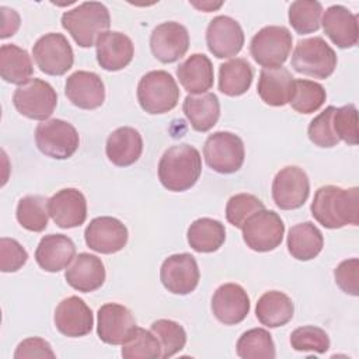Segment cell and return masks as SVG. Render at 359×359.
<instances>
[{
	"label": "cell",
	"mask_w": 359,
	"mask_h": 359,
	"mask_svg": "<svg viewBox=\"0 0 359 359\" xmlns=\"http://www.w3.org/2000/svg\"><path fill=\"white\" fill-rule=\"evenodd\" d=\"M206 45L217 59L233 57L244 45V32L238 21L229 15H217L206 28Z\"/></svg>",
	"instance_id": "obj_15"
},
{
	"label": "cell",
	"mask_w": 359,
	"mask_h": 359,
	"mask_svg": "<svg viewBox=\"0 0 359 359\" xmlns=\"http://www.w3.org/2000/svg\"><path fill=\"white\" fill-rule=\"evenodd\" d=\"M143 151V139L139 130L130 126L115 129L107 139L105 154L118 167L135 164Z\"/></svg>",
	"instance_id": "obj_26"
},
{
	"label": "cell",
	"mask_w": 359,
	"mask_h": 359,
	"mask_svg": "<svg viewBox=\"0 0 359 359\" xmlns=\"http://www.w3.org/2000/svg\"><path fill=\"white\" fill-rule=\"evenodd\" d=\"M34 73L28 52L14 43H4L0 48V76L4 81L22 86Z\"/></svg>",
	"instance_id": "obj_32"
},
{
	"label": "cell",
	"mask_w": 359,
	"mask_h": 359,
	"mask_svg": "<svg viewBox=\"0 0 359 359\" xmlns=\"http://www.w3.org/2000/svg\"><path fill=\"white\" fill-rule=\"evenodd\" d=\"M135 55L132 39L119 31H105L95 41L98 65L107 72H118L126 67Z\"/></svg>",
	"instance_id": "obj_21"
},
{
	"label": "cell",
	"mask_w": 359,
	"mask_h": 359,
	"mask_svg": "<svg viewBox=\"0 0 359 359\" xmlns=\"http://www.w3.org/2000/svg\"><path fill=\"white\" fill-rule=\"evenodd\" d=\"M0 11H1V18H3V24H1V39H6L8 36H13L17 29L20 28V15L13 8H8V7H4L1 6L0 7Z\"/></svg>",
	"instance_id": "obj_48"
},
{
	"label": "cell",
	"mask_w": 359,
	"mask_h": 359,
	"mask_svg": "<svg viewBox=\"0 0 359 359\" xmlns=\"http://www.w3.org/2000/svg\"><path fill=\"white\" fill-rule=\"evenodd\" d=\"M335 50L321 36L300 39L292 53L290 65L300 73L314 79H328L337 67Z\"/></svg>",
	"instance_id": "obj_5"
},
{
	"label": "cell",
	"mask_w": 359,
	"mask_h": 359,
	"mask_svg": "<svg viewBox=\"0 0 359 359\" xmlns=\"http://www.w3.org/2000/svg\"><path fill=\"white\" fill-rule=\"evenodd\" d=\"M189 48L188 29L175 21L158 24L150 35L153 56L161 63H174L181 59Z\"/></svg>",
	"instance_id": "obj_16"
},
{
	"label": "cell",
	"mask_w": 359,
	"mask_h": 359,
	"mask_svg": "<svg viewBox=\"0 0 359 359\" xmlns=\"http://www.w3.org/2000/svg\"><path fill=\"white\" fill-rule=\"evenodd\" d=\"M334 111L335 107L330 105L309 123V139L318 147H334L339 143V139L337 137L332 126Z\"/></svg>",
	"instance_id": "obj_43"
},
{
	"label": "cell",
	"mask_w": 359,
	"mask_h": 359,
	"mask_svg": "<svg viewBox=\"0 0 359 359\" xmlns=\"http://www.w3.org/2000/svg\"><path fill=\"white\" fill-rule=\"evenodd\" d=\"M76 245L65 234L43 236L35 250L36 264L46 272H59L74 259Z\"/></svg>",
	"instance_id": "obj_25"
},
{
	"label": "cell",
	"mask_w": 359,
	"mask_h": 359,
	"mask_svg": "<svg viewBox=\"0 0 359 359\" xmlns=\"http://www.w3.org/2000/svg\"><path fill=\"white\" fill-rule=\"evenodd\" d=\"M335 283L339 286L342 292L351 296L359 294V259L351 258L339 262V265L334 269Z\"/></svg>",
	"instance_id": "obj_46"
},
{
	"label": "cell",
	"mask_w": 359,
	"mask_h": 359,
	"mask_svg": "<svg viewBox=\"0 0 359 359\" xmlns=\"http://www.w3.org/2000/svg\"><path fill=\"white\" fill-rule=\"evenodd\" d=\"M332 126L339 140H344L351 146L358 144V109L353 104L335 108Z\"/></svg>",
	"instance_id": "obj_44"
},
{
	"label": "cell",
	"mask_w": 359,
	"mask_h": 359,
	"mask_svg": "<svg viewBox=\"0 0 359 359\" xmlns=\"http://www.w3.org/2000/svg\"><path fill=\"white\" fill-rule=\"evenodd\" d=\"M15 359H31V358H56L50 344L39 337H31L21 341L14 352Z\"/></svg>",
	"instance_id": "obj_47"
},
{
	"label": "cell",
	"mask_w": 359,
	"mask_h": 359,
	"mask_svg": "<svg viewBox=\"0 0 359 359\" xmlns=\"http://www.w3.org/2000/svg\"><path fill=\"white\" fill-rule=\"evenodd\" d=\"M35 143L38 150L56 160L72 157L80 144L76 128L63 119H48L35 129Z\"/></svg>",
	"instance_id": "obj_9"
},
{
	"label": "cell",
	"mask_w": 359,
	"mask_h": 359,
	"mask_svg": "<svg viewBox=\"0 0 359 359\" xmlns=\"http://www.w3.org/2000/svg\"><path fill=\"white\" fill-rule=\"evenodd\" d=\"M241 359H273L276 356L272 335L264 328H251L241 334L236 344Z\"/></svg>",
	"instance_id": "obj_36"
},
{
	"label": "cell",
	"mask_w": 359,
	"mask_h": 359,
	"mask_svg": "<svg viewBox=\"0 0 359 359\" xmlns=\"http://www.w3.org/2000/svg\"><path fill=\"white\" fill-rule=\"evenodd\" d=\"M265 209L264 202L251 194H237L233 195L226 205V219L227 222L241 229L250 216Z\"/></svg>",
	"instance_id": "obj_42"
},
{
	"label": "cell",
	"mask_w": 359,
	"mask_h": 359,
	"mask_svg": "<svg viewBox=\"0 0 359 359\" xmlns=\"http://www.w3.org/2000/svg\"><path fill=\"white\" fill-rule=\"evenodd\" d=\"M188 244L196 252H215L226 240L224 224L216 219L201 217L191 223L187 231Z\"/></svg>",
	"instance_id": "obj_34"
},
{
	"label": "cell",
	"mask_w": 359,
	"mask_h": 359,
	"mask_svg": "<svg viewBox=\"0 0 359 359\" xmlns=\"http://www.w3.org/2000/svg\"><path fill=\"white\" fill-rule=\"evenodd\" d=\"M313 217L325 229H341L359 223V188L320 187L310 206Z\"/></svg>",
	"instance_id": "obj_1"
},
{
	"label": "cell",
	"mask_w": 359,
	"mask_h": 359,
	"mask_svg": "<svg viewBox=\"0 0 359 359\" xmlns=\"http://www.w3.org/2000/svg\"><path fill=\"white\" fill-rule=\"evenodd\" d=\"M180 84L189 94H203L213 86V65L203 53H192L177 67Z\"/></svg>",
	"instance_id": "obj_27"
},
{
	"label": "cell",
	"mask_w": 359,
	"mask_h": 359,
	"mask_svg": "<svg viewBox=\"0 0 359 359\" xmlns=\"http://www.w3.org/2000/svg\"><path fill=\"white\" fill-rule=\"evenodd\" d=\"M293 36L283 25L261 28L251 39L250 53L264 69L280 67L292 50Z\"/></svg>",
	"instance_id": "obj_6"
},
{
	"label": "cell",
	"mask_w": 359,
	"mask_h": 359,
	"mask_svg": "<svg viewBox=\"0 0 359 359\" xmlns=\"http://www.w3.org/2000/svg\"><path fill=\"white\" fill-rule=\"evenodd\" d=\"M252 79V66L243 57L230 59L219 66V91L224 95H243L251 87Z\"/></svg>",
	"instance_id": "obj_33"
},
{
	"label": "cell",
	"mask_w": 359,
	"mask_h": 359,
	"mask_svg": "<svg viewBox=\"0 0 359 359\" xmlns=\"http://www.w3.org/2000/svg\"><path fill=\"white\" fill-rule=\"evenodd\" d=\"M57 331L70 338L84 337L91 332L94 317L91 309L79 296H69L63 299L53 317Z\"/></svg>",
	"instance_id": "obj_19"
},
{
	"label": "cell",
	"mask_w": 359,
	"mask_h": 359,
	"mask_svg": "<svg viewBox=\"0 0 359 359\" xmlns=\"http://www.w3.org/2000/svg\"><path fill=\"white\" fill-rule=\"evenodd\" d=\"M294 304L292 299L279 290L265 292L257 302L255 316L268 328H278L293 318Z\"/></svg>",
	"instance_id": "obj_30"
},
{
	"label": "cell",
	"mask_w": 359,
	"mask_h": 359,
	"mask_svg": "<svg viewBox=\"0 0 359 359\" xmlns=\"http://www.w3.org/2000/svg\"><path fill=\"white\" fill-rule=\"evenodd\" d=\"M182 111L192 129L196 132H208L219 121V98L213 93H203L198 95L188 94L182 102Z\"/></svg>",
	"instance_id": "obj_29"
},
{
	"label": "cell",
	"mask_w": 359,
	"mask_h": 359,
	"mask_svg": "<svg viewBox=\"0 0 359 359\" xmlns=\"http://www.w3.org/2000/svg\"><path fill=\"white\" fill-rule=\"evenodd\" d=\"M310 195V181L306 171L297 165L283 167L272 181V199L282 210L302 208Z\"/></svg>",
	"instance_id": "obj_12"
},
{
	"label": "cell",
	"mask_w": 359,
	"mask_h": 359,
	"mask_svg": "<svg viewBox=\"0 0 359 359\" xmlns=\"http://www.w3.org/2000/svg\"><path fill=\"white\" fill-rule=\"evenodd\" d=\"M49 216L60 229L81 226L87 219V201L81 191L65 188L48 199Z\"/></svg>",
	"instance_id": "obj_18"
},
{
	"label": "cell",
	"mask_w": 359,
	"mask_h": 359,
	"mask_svg": "<svg viewBox=\"0 0 359 359\" xmlns=\"http://www.w3.org/2000/svg\"><path fill=\"white\" fill-rule=\"evenodd\" d=\"M325 98V88L320 83L306 79H294L289 104L299 114H313L323 107Z\"/></svg>",
	"instance_id": "obj_37"
},
{
	"label": "cell",
	"mask_w": 359,
	"mask_h": 359,
	"mask_svg": "<svg viewBox=\"0 0 359 359\" xmlns=\"http://www.w3.org/2000/svg\"><path fill=\"white\" fill-rule=\"evenodd\" d=\"M212 311L224 325L238 324L250 313V297L243 286L237 283H224L213 293Z\"/></svg>",
	"instance_id": "obj_22"
},
{
	"label": "cell",
	"mask_w": 359,
	"mask_h": 359,
	"mask_svg": "<svg viewBox=\"0 0 359 359\" xmlns=\"http://www.w3.org/2000/svg\"><path fill=\"white\" fill-rule=\"evenodd\" d=\"M199 268L194 255L188 252L172 254L165 258L160 268L163 286L174 294H188L199 283Z\"/></svg>",
	"instance_id": "obj_13"
},
{
	"label": "cell",
	"mask_w": 359,
	"mask_h": 359,
	"mask_svg": "<svg viewBox=\"0 0 359 359\" xmlns=\"http://www.w3.org/2000/svg\"><path fill=\"white\" fill-rule=\"evenodd\" d=\"M62 27L72 35L80 48H91L97 38L108 31L111 17L100 1H86L62 14Z\"/></svg>",
	"instance_id": "obj_3"
},
{
	"label": "cell",
	"mask_w": 359,
	"mask_h": 359,
	"mask_svg": "<svg viewBox=\"0 0 359 359\" xmlns=\"http://www.w3.org/2000/svg\"><path fill=\"white\" fill-rule=\"evenodd\" d=\"M325 35L341 49L353 48L358 43V15L341 4L328 7L321 18Z\"/></svg>",
	"instance_id": "obj_23"
},
{
	"label": "cell",
	"mask_w": 359,
	"mask_h": 359,
	"mask_svg": "<svg viewBox=\"0 0 359 359\" xmlns=\"http://www.w3.org/2000/svg\"><path fill=\"white\" fill-rule=\"evenodd\" d=\"M13 104L22 116L43 122L53 114L57 105V94L48 81L31 79L15 88Z\"/></svg>",
	"instance_id": "obj_8"
},
{
	"label": "cell",
	"mask_w": 359,
	"mask_h": 359,
	"mask_svg": "<svg viewBox=\"0 0 359 359\" xmlns=\"http://www.w3.org/2000/svg\"><path fill=\"white\" fill-rule=\"evenodd\" d=\"M206 164L219 174H233L244 163L245 150L241 137L231 132L219 130L208 136L203 144Z\"/></svg>",
	"instance_id": "obj_7"
},
{
	"label": "cell",
	"mask_w": 359,
	"mask_h": 359,
	"mask_svg": "<svg viewBox=\"0 0 359 359\" xmlns=\"http://www.w3.org/2000/svg\"><path fill=\"white\" fill-rule=\"evenodd\" d=\"M137 101L143 111L151 115L174 109L180 100V88L165 70H151L142 76L137 84Z\"/></svg>",
	"instance_id": "obj_4"
},
{
	"label": "cell",
	"mask_w": 359,
	"mask_h": 359,
	"mask_svg": "<svg viewBox=\"0 0 359 359\" xmlns=\"http://www.w3.org/2000/svg\"><path fill=\"white\" fill-rule=\"evenodd\" d=\"M136 320L132 311L119 303H105L97 313L98 338L108 345H122L133 332Z\"/></svg>",
	"instance_id": "obj_17"
},
{
	"label": "cell",
	"mask_w": 359,
	"mask_h": 359,
	"mask_svg": "<svg viewBox=\"0 0 359 359\" xmlns=\"http://www.w3.org/2000/svg\"><path fill=\"white\" fill-rule=\"evenodd\" d=\"M65 94L74 107L95 109L105 101V86L97 73L77 70L66 79Z\"/></svg>",
	"instance_id": "obj_20"
},
{
	"label": "cell",
	"mask_w": 359,
	"mask_h": 359,
	"mask_svg": "<svg viewBox=\"0 0 359 359\" xmlns=\"http://www.w3.org/2000/svg\"><path fill=\"white\" fill-rule=\"evenodd\" d=\"M323 6L316 0H297L289 6V24L297 34H311L321 25Z\"/></svg>",
	"instance_id": "obj_38"
},
{
	"label": "cell",
	"mask_w": 359,
	"mask_h": 359,
	"mask_svg": "<svg viewBox=\"0 0 359 359\" xmlns=\"http://www.w3.org/2000/svg\"><path fill=\"white\" fill-rule=\"evenodd\" d=\"M158 180L171 192H182L192 188L202 172V157L191 144H174L168 147L158 161Z\"/></svg>",
	"instance_id": "obj_2"
},
{
	"label": "cell",
	"mask_w": 359,
	"mask_h": 359,
	"mask_svg": "<svg viewBox=\"0 0 359 359\" xmlns=\"http://www.w3.org/2000/svg\"><path fill=\"white\" fill-rule=\"evenodd\" d=\"M241 230L248 248L257 252H268L280 245L285 224L276 212L262 209L250 216Z\"/></svg>",
	"instance_id": "obj_10"
},
{
	"label": "cell",
	"mask_w": 359,
	"mask_h": 359,
	"mask_svg": "<svg viewBox=\"0 0 359 359\" xmlns=\"http://www.w3.org/2000/svg\"><path fill=\"white\" fill-rule=\"evenodd\" d=\"M48 199L42 195H27L17 203V222L28 231H43L48 227Z\"/></svg>",
	"instance_id": "obj_35"
},
{
	"label": "cell",
	"mask_w": 359,
	"mask_h": 359,
	"mask_svg": "<svg viewBox=\"0 0 359 359\" xmlns=\"http://www.w3.org/2000/svg\"><path fill=\"white\" fill-rule=\"evenodd\" d=\"M161 345L156 335L137 325L121 349V355L125 359H156L161 358Z\"/></svg>",
	"instance_id": "obj_39"
},
{
	"label": "cell",
	"mask_w": 359,
	"mask_h": 359,
	"mask_svg": "<svg viewBox=\"0 0 359 359\" xmlns=\"http://www.w3.org/2000/svg\"><path fill=\"white\" fill-rule=\"evenodd\" d=\"M150 330L161 345V358L174 356L182 351L187 344V332L184 327L177 321L160 318L151 324Z\"/></svg>",
	"instance_id": "obj_40"
},
{
	"label": "cell",
	"mask_w": 359,
	"mask_h": 359,
	"mask_svg": "<svg viewBox=\"0 0 359 359\" xmlns=\"http://www.w3.org/2000/svg\"><path fill=\"white\" fill-rule=\"evenodd\" d=\"M28 259L27 250L14 238H0V269L1 272H17Z\"/></svg>",
	"instance_id": "obj_45"
},
{
	"label": "cell",
	"mask_w": 359,
	"mask_h": 359,
	"mask_svg": "<svg viewBox=\"0 0 359 359\" xmlns=\"http://www.w3.org/2000/svg\"><path fill=\"white\" fill-rule=\"evenodd\" d=\"M105 275L101 258L88 252H80L65 272L67 285L83 293L100 289L105 282Z\"/></svg>",
	"instance_id": "obj_24"
},
{
	"label": "cell",
	"mask_w": 359,
	"mask_h": 359,
	"mask_svg": "<svg viewBox=\"0 0 359 359\" xmlns=\"http://www.w3.org/2000/svg\"><path fill=\"white\" fill-rule=\"evenodd\" d=\"M290 345L299 352L325 353L330 349V338L320 327L303 325L290 334Z\"/></svg>",
	"instance_id": "obj_41"
},
{
	"label": "cell",
	"mask_w": 359,
	"mask_h": 359,
	"mask_svg": "<svg viewBox=\"0 0 359 359\" xmlns=\"http://www.w3.org/2000/svg\"><path fill=\"white\" fill-rule=\"evenodd\" d=\"M128 229L126 226L111 216H100L93 219L86 230L84 240L90 250L100 254H115L128 243Z\"/></svg>",
	"instance_id": "obj_14"
},
{
	"label": "cell",
	"mask_w": 359,
	"mask_h": 359,
	"mask_svg": "<svg viewBox=\"0 0 359 359\" xmlns=\"http://www.w3.org/2000/svg\"><path fill=\"white\" fill-rule=\"evenodd\" d=\"M286 243L287 251L293 258L299 261H310L321 252L324 237L314 223L303 222L289 229Z\"/></svg>",
	"instance_id": "obj_31"
},
{
	"label": "cell",
	"mask_w": 359,
	"mask_h": 359,
	"mask_svg": "<svg viewBox=\"0 0 359 359\" xmlns=\"http://www.w3.org/2000/svg\"><path fill=\"white\" fill-rule=\"evenodd\" d=\"M32 56L39 70L49 76H63L72 69L74 62L72 45L59 32L42 35L34 43Z\"/></svg>",
	"instance_id": "obj_11"
},
{
	"label": "cell",
	"mask_w": 359,
	"mask_h": 359,
	"mask_svg": "<svg viewBox=\"0 0 359 359\" xmlns=\"http://www.w3.org/2000/svg\"><path fill=\"white\" fill-rule=\"evenodd\" d=\"M189 4H192L194 7H196V8L202 10V11H205V13H210V11H213V10L219 8V7H220L223 3H222V1H219V3H212V1H202V3H195V1H189Z\"/></svg>",
	"instance_id": "obj_49"
},
{
	"label": "cell",
	"mask_w": 359,
	"mask_h": 359,
	"mask_svg": "<svg viewBox=\"0 0 359 359\" xmlns=\"http://www.w3.org/2000/svg\"><path fill=\"white\" fill-rule=\"evenodd\" d=\"M293 81L294 77L283 66L262 69L259 72L257 93L266 105L283 107L290 100Z\"/></svg>",
	"instance_id": "obj_28"
}]
</instances>
